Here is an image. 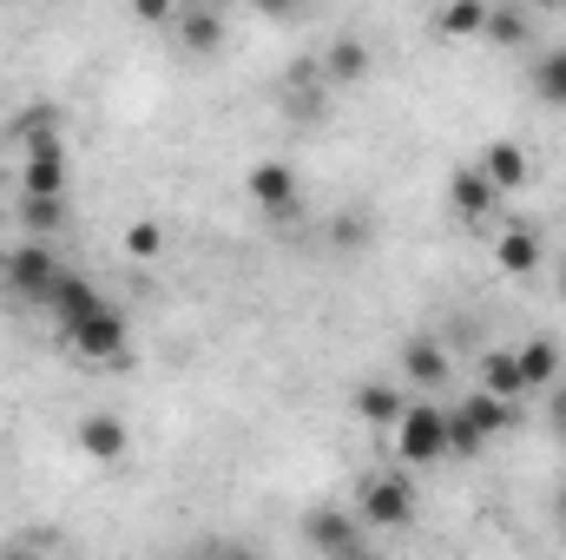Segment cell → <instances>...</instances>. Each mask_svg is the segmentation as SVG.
I'll return each mask as SVG.
<instances>
[{
  "instance_id": "obj_1",
  "label": "cell",
  "mask_w": 566,
  "mask_h": 560,
  "mask_svg": "<svg viewBox=\"0 0 566 560\" xmlns=\"http://www.w3.org/2000/svg\"><path fill=\"white\" fill-rule=\"evenodd\" d=\"M396 455H402L409 468L441 462V455H448V416H441L434 403H409V416L396 422Z\"/></svg>"
},
{
  "instance_id": "obj_2",
  "label": "cell",
  "mask_w": 566,
  "mask_h": 560,
  "mask_svg": "<svg viewBox=\"0 0 566 560\" xmlns=\"http://www.w3.org/2000/svg\"><path fill=\"white\" fill-rule=\"evenodd\" d=\"M66 343H73V356H80V363H133V343H126V317H119L113 303H106L99 317H86V323L66 336Z\"/></svg>"
},
{
  "instance_id": "obj_3",
  "label": "cell",
  "mask_w": 566,
  "mask_h": 560,
  "mask_svg": "<svg viewBox=\"0 0 566 560\" xmlns=\"http://www.w3.org/2000/svg\"><path fill=\"white\" fill-rule=\"evenodd\" d=\"M363 521H369V528H409V521H416V488H409V475H376V481L363 488Z\"/></svg>"
},
{
  "instance_id": "obj_4",
  "label": "cell",
  "mask_w": 566,
  "mask_h": 560,
  "mask_svg": "<svg viewBox=\"0 0 566 560\" xmlns=\"http://www.w3.org/2000/svg\"><path fill=\"white\" fill-rule=\"evenodd\" d=\"M46 310H53V317H60V330L73 336L86 317H99V310H106V297L80 278V271H60V278H53V290H46Z\"/></svg>"
},
{
  "instance_id": "obj_5",
  "label": "cell",
  "mask_w": 566,
  "mask_h": 560,
  "mask_svg": "<svg viewBox=\"0 0 566 560\" xmlns=\"http://www.w3.org/2000/svg\"><path fill=\"white\" fill-rule=\"evenodd\" d=\"M0 278L13 283L20 297H33V303H46V290H53V278H60V258L46 251V245H20L13 258H7V271Z\"/></svg>"
},
{
  "instance_id": "obj_6",
  "label": "cell",
  "mask_w": 566,
  "mask_h": 560,
  "mask_svg": "<svg viewBox=\"0 0 566 560\" xmlns=\"http://www.w3.org/2000/svg\"><path fill=\"white\" fill-rule=\"evenodd\" d=\"M251 198L271 211V218H283V211H296V172L283 165V158H264L258 172H251Z\"/></svg>"
},
{
  "instance_id": "obj_7",
  "label": "cell",
  "mask_w": 566,
  "mask_h": 560,
  "mask_svg": "<svg viewBox=\"0 0 566 560\" xmlns=\"http://www.w3.org/2000/svg\"><path fill=\"white\" fill-rule=\"evenodd\" d=\"M474 172H481L494 191H514V185L527 178V152H521L514 139H494L488 152H481V165H474Z\"/></svg>"
},
{
  "instance_id": "obj_8",
  "label": "cell",
  "mask_w": 566,
  "mask_h": 560,
  "mask_svg": "<svg viewBox=\"0 0 566 560\" xmlns=\"http://www.w3.org/2000/svg\"><path fill=\"white\" fill-rule=\"evenodd\" d=\"M80 448H86L93 462H126L133 442H126V422L119 416H86L80 422Z\"/></svg>"
},
{
  "instance_id": "obj_9",
  "label": "cell",
  "mask_w": 566,
  "mask_h": 560,
  "mask_svg": "<svg viewBox=\"0 0 566 560\" xmlns=\"http://www.w3.org/2000/svg\"><path fill=\"white\" fill-rule=\"evenodd\" d=\"M171 33H178L185 53H218V33H224V27H218L211 7H178V13H171Z\"/></svg>"
},
{
  "instance_id": "obj_10",
  "label": "cell",
  "mask_w": 566,
  "mask_h": 560,
  "mask_svg": "<svg viewBox=\"0 0 566 560\" xmlns=\"http://www.w3.org/2000/svg\"><path fill=\"white\" fill-rule=\"evenodd\" d=\"M527 383H521V363H514V350H488L481 356V396H494V403H514Z\"/></svg>"
},
{
  "instance_id": "obj_11",
  "label": "cell",
  "mask_w": 566,
  "mask_h": 560,
  "mask_svg": "<svg viewBox=\"0 0 566 560\" xmlns=\"http://www.w3.org/2000/svg\"><path fill=\"white\" fill-rule=\"evenodd\" d=\"M514 363H521V383H527V390H547V383L560 376V343L534 336V343H521V350H514Z\"/></svg>"
},
{
  "instance_id": "obj_12",
  "label": "cell",
  "mask_w": 566,
  "mask_h": 560,
  "mask_svg": "<svg viewBox=\"0 0 566 560\" xmlns=\"http://www.w3.org/2000/svg\"><path fill=\"white\" fill-rule=\"evenodd\" d=\"M356 416L369 422V428H396V422L409 416V403H402V390H389V383H369V390L356 396Z\"/></svg>"
},
{
  "instance_id": "obj_13",
  "label": "cell",
  "mask_w": 566,
  "mask_h": 560,
  "mask_svg": "<svg viewBox=\"0 0 566 560\" xmlns=\"http://www.w3.org/2000/svg\"><path fill=\"white\" fill-rule=\"evenodd\" d=\"M310 541H316L329 560H356L363 554V548H356V528H349L343 515H310Z\"/></svg>"
},
{
  "instance_id": "obj_14",
  "label": "cell",
  "mask_w": 566,
  "mask_h": 560,
  "mask_svg": "<svg viewBox=\"0 0 566 560\" xmlns=\"http://www.w3.org/2000/svg\"><path fill=\"white\" fill-rule=\"evenodd\" d=\"M494 265H501L507 278H527V271L541 265V238H534V231H501V245H494Z\"/></svg>"
},
{
  "instance_id": "obj_15",
  "label": "cell",
  "mask_w": 566,
  "mask_h": 560,
  "mask_svg": "<svg viewBox=\"0 0 566 560\" xmlns=\"http://www.w3.org/2000/svg\"><path fill=\"white\" fill-rule=\"evenodd\" d=\"M494 198H501V191H494L481 172H454V211H461V218H488Z\"/></svg>"
},
{
  "instance_id": "obj_16",
  "label": "cell",
  "mask_w": 566,
  "mask_h": 560,
  "mask_svg": "<svg viewBox=\"0 0 566 560\" xmlns=\"http://www.w3.org/2000/svg\"><path fill=\"white\" fill-rule=\"evenodd\" d=\"M534 93H541L547 106H566V46H547V53L534 60Z\"/></svg>"
},
{
  "instance_id": "obj_17",
  "label": "cell",
  "mask_w": 566,
  "mask_h": 560,
  "mask_svg": "<svg viewBox=\"0 0 566 560\" xmlns=\"http://www.w3.org/2000/svg\"><path fill=\"white\" fill-rule=\"evenodd\" d=\"M402 370H409V383H422V390H434V383L448 376V350H441V343H409Z\"/></svg>"
},
{
  "instance_id": "obj_18",
  "label": "cell",
  "mask_w": 566,
  "mask_h": 560,
  "mask_svg": "<svg viewBox=\"0 0 566 560\" xmlns=\"http://www.w3.org/2000/svg\"><path fill=\"white\" fill-rule=\"evenodd\" d=\"M481 27H488V7H474V0L434 13V33H441V40H468V33H481Z\"/></svg>"
},
{
  "instance_id": "obj_19",
  "label": "cell",
  "mask_w": 566,
  "mask_h": 560,
  "mask_svg": "<svg viewBox=\"0 0 566 560\" xmlns=\"http://www.w3.org/2000/svg\"><path fill=\"white\" fill-rule=\"evenodd\" d=\"M494 46H521L527 40V13L521 7H488V27H481Z\"/></svg>"
},
{
  "instance_id": "obj_20",
  "label": "cell",
  "mask_w": 566,
  "mask_h": 560,
  "mask_svg": "<svg viewBox=\"0 0 566 560\" xmlns=\"http://www.w3.org/2000/svg\"><path fill=\"white\" fill-rule=\"evenodd\" d=\"M461 416L474 422L481 435H494V428H507V422H514V403H494V396H468V403H461Z\"/></svg>"
},
{
  "instance_id": "obj_21",
  "label": "cell",
  "mask_w": 566,
  "mask_h": 560,
  "mask_svg": "<svg viewBox=\"0 0 566 560\" xmlns=\"http://www.w3.org/2000/svg\"><path fill=\"white\" fill-rule=\"evenodd\" d=\"M363 66H369V53H363V40H336V53L323 60V73H329V80H356Z\"/></svg>"
},
{
  "instance_id": "obj_22",
  "label": "cell",
  "mask_w": 566,
  "mask_h": 560,
  "mask_svg": "<svg viewBox=\"0 0 566 560\" xmlns=\"http://www.w3.org/2000/svg\"><path fill=\"white\" fill-rule=\"evenodd\" d=\"M20 218L33 231H60L66 225V198H20Z\"/></svg>"
},
{
  "instance_id": "obj_23",
  "label": "cell",
  "mask_w": 566,
  "mask_h": 560,
  "mask_svg": "<svg viewBox=\"0 0 566 560\" xmlns=\"http://www.w3.org/2000/svg\"><path fill=\"white\" fill-rule=\"evenodd\" d=\"M481 442H488V435H481V428H474V422L461 416V409H454V416H448V455H474V448H481Z\"/></svg>"
},
{
  "instance_id": "obj_24",
  "label": "cell",
  "mask_w": 566,
  "mask_h": 560,
  "mask_svg": "<svg viewBox=\"0 0 566 560\" xmlns=\"http://www.w3.org/2000/svg\"><path fill=\"white\" fill-rule=\"evenodd\" d=\"M126 251L133 258H158V225H133L126 231Z\"/></svg>"
},
{
  "instance_id": "obj_25",
  "label": "cell",
  "mask_w": 566,
  "mask_h": 560,
  "mask_svg": "<svg viewBox=\"0 0 566 560\" xmlns=\"http://www.w3.org/2000/svg\"><path fill=\"white\" fill-rule=\"evenodd\" d=\"M329 238H336V245H343V251H349V245H363V218H343V225H336V231H329Z\"/></svg>"
},
{
  "instance_id": "obj_26",
  "label": "cell",
  "mask_w": 566,
  "mask_h": 560,
  "mask_svg": "<svg viewBox=\"0 0 566 560\" xmlns=\"http://www.w3.org/2000/svg\"><path fill=\"white\" fill-rule=\"evenodd\" d=\"M547 416H554V428H560V435H566V390H560V396H554V409H547Z\"/></svg>"
},
{
  "instance_id": "obj_27",
  "label": "cell",
  "mask_w": 566,
  "mask_h": 560,
  "mask_svg": "<svg viewBox=\"0 0 566 560\" xmlns=\"http://www.w3.org/2000/svg\"><path fill=\"white\" fill-rule=\"evenodd\" d=\"M560 297H566V271H560Z\"/></svg>"
},
{
  "instance_id": "obj_28",
  "label": "cell",
  "mask_w": 566,
  "mask_h": 560,
  "mask_svg": "<svg viewBox=\"0 0 566 560\" xmlns=\"http://www.w3.org/2000/svg\"><path fill=\"white\" fill-rule=\"evenodd\" d=\"M356 560H376V554H356Z\"/></svg>"
},
{
  "instance_id": "obj_29",
  "label": "cell",
  "mask_w": 566,
  "mask_h": 560,
  "mask_svg": "<svg viewBox=\"0 0 566 560\" xmlns=\"http://www.w3.org/2000/svg\"><path fill=\"white\" fill-rule=\"evenodd\" d=\"M0 271H7V258H0Z\"/></svg>"
},
{
  "instance_id": "obj_30",
  "label": "cell",
  "mask_w": 566,
  "mask_h": 560,
  "mask_svg": "<svg viewBox=\"0 0 566 560\" xmlns=\"http://www.w3.org/2000/svg\"><path fill=\"white\" fill-rule=\"evenodd\" d=\"M218 560H224V554H218Z\"/></svg>"
}]
</instances>
